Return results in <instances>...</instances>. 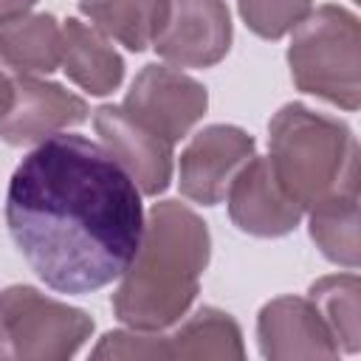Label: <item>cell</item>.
Returning a JSON list of instances; mask_svg holds the SVG:
<instances>
[{
    "mask_svg": "<svg viewBox=\"0 0 361 361\" xmlns=\"http://www.w3.org/2000/svg\"><path fill=\"white\" fill-rule=\"evenodd\" d=\"M93 319L28 285L0 290V358L65 361L90 338Z\"/></svg>",
    "mask_w": 361,
    "mask_h": 361,
    "instance_id": "cell-5",
    "label": "cell"
},
{
    "mask_svg": "<svg viewBox=\"0 0 361 361\" xmlns=\"http://www.w3.org/2000/svg\"><path fill=\"white\" fill-rule=\"evenodd\" d=\"M121 107L172 147L206 116V87L166 65H147L133 79Z\"/></svg>",
    "mask_w": 361,
    "mask_h": 361,
    "instance_id": "cell-7",
    "label": "cell"
},
{
    "mask_svg": "<svg viewBox=\"0 0 361 361\" xmlns=\"http://www.w3.org/2000/svg\"><path fill=\"white\" fill-rule=\"evenodd\" d=\"M268 149L276 180L302 212L358 195V141L344 121L285 104L268 124Z\"/></svg>",
    "mask_w": 361,
    "mask_h": 361,
    "instance_id": "cell-3",
    "label": "cell"
},
{
    "mask_svg": "<svg viewBox=\"0 0 361 361\" xmlns=\"http://www.w3.org/2000/svg\"><path fill=\"white\" fill-rule=\"evenodd\" d=\"M8 102H11V79H8V76L0 71V116L6 113Z\"/></svg>",
    "mask_w": 361,
    "mask_h": 361,
    "instance_id": "cell-21",
    "label": "cell"
},
{
    "mask_svg": "<svg viewBox=\"0 0 361 361\" xmlns=\"http://www.w3.org/2000/svg\"><path fill=\"white\" fill-rule=\"evenodd\" d=\"M175 68H212L231 48V17L223 0H169L152 42Z\"/></svg>",
    "mask_w": 361,
    "mask_h": 361,
    "instance_id": "cell-8",
    "label": "cell"
},
{
    "mask_svg": "<svg viewBox=\"0 0 361 361\" xmlns=\"http://www.w3.org/2000/svg\"><path fill=\"white\" fill-rule=\"evenodd\" d=\"M259 350L271 361L290 358H336L338 344L310 299L279 296L262 305L257 316Z\"/></svg>",
    "mask_w": 361,
    "mask_h": 361,
    "instance_id": "cell-13",
    "label": "cell"
},
{
    "mask_svg": "<svg viewBox=\"0 0 361 361\" xmlns=\"http://www.w3.org/2000/svg\"><path fill=\"white\" fill-rule=\"evenodd\" d=\"M62 71L71 82H76L90 96L113 93L124 79V59L107 42V37L76 20L68 17L62 25Z\"/></svg>",
    "mask_w": 361,
    "mask_h": 361,
    "instance_id": "cell-14",
    "label": "cell"
},
{
    "mask_svg": "<svg viewBox=\"0 0 361 361\" xmlns=\"http://www.w3.org/2000/svg\"><path fill=\"white\" fill-rule=\"evenodd\" d=\"M166 8L169 0H79V11L93 28L135 54L155 42Z\"/></svg>",
    "mask_w": 361,
    "mask_h": 361,
    "instance_id": "cell-16",
    "label": "cell"
},
{
    "mask_svg": "<svg viewBox=\"0 0 361 361\" xmlns=\"http://www.w3.org/2000/svg\"><path fill=\"white\" fill-rule=\"evenodd\" d=\"M237 6L240 17L257 37L279 39L307 17L313 0H237Z\"/></svg>",
    "mask_w": 361,
    "mask_h": 361,
    "instance_id": "cell-19",
    "label": "cell"
},
{
    "mask_svg": "<svg viewBox=\"0 0 361 361\" xmlns=\"http://www.w3.org/2000/svg\"><path fill=\"white\" fill-rule=\"evenodd\" d=\"M0 62L14 73H51L62 62V28L51 14H14L0 20Z\"/></svg>",
    "mask_w": 361,
    "mask_h": 361,
    "instance_id": "cell-15",
    "label": "cell"
},
{
    "mask_svg": "<svg viewBox=\"0 0 361 361\" xmlns=\"http://www.w3.org/2000/svg\"><path fill=\"white\" fill-rule=\"evenodd\" d=\"M6 223L31 271L59 293H90L124 274L141 231V192L82 135H51L8 180Z\"/></svg>",
    "mask_w": 361,
    "mask_h": 361,
    "instance_id": "cell-1",
    "label": "cell"
},
{
    "mask_svg": "<svg viewBox=\"0 0 361 361\" xmlns=\"http://www.w3.org/2000/svg\"><path fill=\"white\" fill-rule=\"evenodd\" d=\"M293 85L336 107L358 110L361 104V28L358 17L341 6L310 8L293 28L288 45Z\"/></svg>",
    "mask_w": 361,
    "mask_h": 361,
    "instance_id": "cell-4",
    "label": "cell"
},
{
    "mask_svg": "<svg viewBox=\"0 0 361 361\" xmlns=\"http://www.w3.org/2000/svg\"><path fill=\"white\" fill-rule=\"evenodd\" d=\"M231 223L254 237H282L290 234L302 220V206L282 189L271 161L251 155L226 189Z\"/></svg>",
    "mask_w": 361,
    "mask_h": 361,
    "instance_id": "cell-11",
    "label": "cell"
},
{
    "mask_svg": "<svg viewBox=\"0 0 361 361\" xmlns=\"http://www.w3.org/2000/svg\"><path fill=\"white\" fill-rule=\"evenodd\" d=\"M209 251V228L189 206L178 200L155 203L113 293L118 322L133 330H166L180 322L197 296Z\"/></svg>",
    "mask_w": 361,
    "mask_h": 361,
    "instance_id": "cell-2",
    "label": "cell"
},
{
    "mask_svg": "<svg viewBox=\"0 0 361 361\" xmlns=\"http://www.w3.org/2000/svg\"><path fill=\"white\" fill-rule=\"evenodd\" d=\"M361 282L355 274L322 276L310 285V302L322 313L324 324L333 333V341L344 353H358L361 347Z\"/></svg>",
    "mask_w": 361,
    "mask_h": 361,
    "instance_id": "cell-17",
    "label": "cell"
},
{
    "mask_svg": "<svg viewBox=\"0 0 361 361\" xmlns=\"http://www.w3.org/2000/svg\"><path fill=\"white\" fill-rule=\"evenodd\" d=\"M310 237L319 251L344 268H355L361 257L358 245V195H341L310 209Z\"/></svg>",
    "mask_w": 361,
    "mask_h": 361,
    "instance_id": "cell-18",
    "label": "cell"
},
{
    "mask_svg": "<svg viewBox=\"0 0 361 361\" xmlns=\"http://www.w3.org/2000/svg\"><path fill=\"white\" fill-rule=\"evenodd\" d=\"M254 155V138L234 124L203 127L180 152L178 183L180 195L214 206L226 197L231 178Z\"/></svg>",
    "mask_w": 361,
    "mask_h": 361,
    "instance_id": "cell-10",
    "label": "cell"
},
{
    "mask_svg": "<svg viewBox=\"0 0 361 361\" xmlns=\"http://www.w3.org/2000/svg\"><path fill=\"white\" fill-rule=\"evenodd\" d=\"M37 0H0V20L3 17H14V14H23L34 6Z\"/></svg>",
    "mask_w": 361,
    "mask_h": 361,
    "instance_id": "cell-20",
    "label": "cell"
},
{
    "mask_svg": "<svg viewBox=\"0 0 361 361\" xmlns=\"http://www.w3.org/2000/svg\"><path fill=\"white\" fill-rule=\"evenodd\" d=\"M93 358H234L245 355L240 324L217 307H197L175 333L161 330H113L90 353Z\"/></svg>",
    "mask_w": 361,
    "mask_h": 361,
    "instance_id": "cell-6",
    "label": "cell"
},
{
    "mask_svg": "<svg viewBox=\"0 0 361 361\" xmlns=\"http://www.w3.org/2000/svg\"><path fill=\"white\" fill-rule=\"evenodd\" d=\"M87 118V102L56 82L17 73L11 79V102L0 116V141L8 147L39 144Z\"/></svg>",
    "mask_w": 361,
    "mask_h": 361,
    "instance_id": "cell-9",
    "label": "cell"
},
{
    "mask_svg": "<svg viewBox=\"0 0 361 361\" xmlns=\"http://www.w3.org/2000/svg\"><path fill=\"white\" fill-rule=\"evenodd\" d=\"M104 149L133 178L138 192L158 195L172 180V144L130 116L121 104H102L93 116Z\"/></svg>",
    "mask_w": 361,
    "mask_h": 361,
    "instance_id": "cell-12",
    "label": "cell"
}]
</instances>
